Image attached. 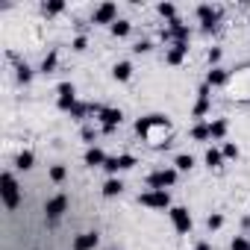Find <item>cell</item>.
<instances>
[{
  "label": "cell",
  "instance_id": "obj_19",
  "mask_svg": "<svg viewBox=\"0 0 250 250\" xmlns=\"http://www.w3.org/2000/svg\"><path fill=\"white\" fill-rule=\"evenodd\" d=\"M112 77H115L118 83H127V80L133 77V62H118V65L112 68Z\"/></svg>",
  "mask_w": 250,
  "mask_h": 250
},
{
  "label": "cell",
  "instance_id": "obj_31",
  "mask_svg": "<svg viewBox=\"0 0 250 250\" xmlns=\"http://www.w3.org/2000/svg\"><path fill=\"white\" fill-rule=\"evenodd\" d=\"M206 227H209V232L221 229V227H224V215H221V212H212V215L206 218Z\"/></svg>",
  "mask_w": 250,
  "mask_h": 250
},
{
  "label": "cell",
  "instance_id": "obj_26",
  "mask_svg": "<svg viewBox=\"0 0 250 250\" xmlns=\"http://www.w3.org/2000/svg\"><path fill=\"white\" fill-rule=\"evenodd\" d=\"M191 139H194V142H209V139H212L209 124H194V127H191Z\"/></svg>",
  "mask_w": 250,
  "mask_h": 250
},
{
  "label": "cell",
  "instance_id": "obj_39",
  "mask_svg": "<svg viewBox=\"0 0 250 250\" xmlns=\"http://www.w3.org/2000/svg\"><path fill=\"white\" fill-rule=\"evenodd\" d=\"M241 229H250V215H244V218H241Z\"/></svg>",
  "mask_w": 250,
  "mask_h": 250
},
{
  "label": "cell",
  "instance_id": "obj_23",
  "mask_svg": "<svg viewBox=\"0 0 250 250\" xmlns=\"http://www.w3.org/2000/svg\"><path fill=\"white\" fill-rule=\"evenodd\" d=\"M33 165H36V153H33V150L18 153V159H15V168H18V171H30Z\"/></svg>",
  "mask_w": 250,
  "mask_h": 250
},
{
  "label": "cell",
  "instance_id": "obj_40",
  "mask_svg": "<svg viewBox=\"0 0 250 250\" xmlns=\"http://www.w3.org/2000/svg\"><path fill=\"white\" fill-rule=\"evenodd\" d=\"M194 250H212V244H209V241H200V244H197Z\"/></svg>",
  "mask_w": 250,
  "mask_h": 250
},
{
  "label": "cell",
  "instance_id": "obj_34",
  "mask_svg": "<svg viewBox=\"0 0 250 250\" xmlns=\"http://www.w3.org/2000/svg\"><path fill=\"white\" fill-rule=\"evenodd\" d=\"M221 153H224V159H238V147H235L232 142H229V145H224V147H221Z\"/></svg>",
  "mask_w": 250,
  "mask_h": 250
},
{
  "label": "cell",
  "instance_id": "obj_24",
  "mask_svg": "<svg viewBox=\"0 0 250 250\" xmlns=\"http://www.w3.org/2000/svg\"><path fill=\"white\" fill-rule=\"evenodd\" d=\"M174 168L177 171H191L194 168V156L191 153H177L174 156Z\"/></svg>",
  "mask_w": 250,
  "mask_h": 250
},
{
  "label": "cell",
  "instance_id": "obj_13",
  "mask_svg": "<svg viewBox=\"0 0 250 250\" xmlns=\"http://www.w3.org/2000/svg\"><path fill=\"white\" fill-rule=\"evenodd\" d=\"M188 56V42H174L168 50H165V62L168 65H183Z\"/></svg>",
  "mask_w": 250,
  "mask_h": 250
},
{
  "label": "cell",
  "instance_id": "obj_27",
  "mask_svg": "<svg viewBox=\"0 0 250 250\" xmlns=\"http://www.w3.org/2000/svg\"><path fill=\"white\" fill-rule=\"evenodd\" d=\"M42 12L50 18V15H59V12H65V3L62 0H50V3H42Z\"/></svg>",
  "mask_w": 250,
  "mask_h": 250
},
{
  "label": "cell",
  "instance_id": "obj_2",
  "mask_svg": "<svg viewBox=\"0 0 250 250\" xmlns=\"http://www.w3.org/2000/svg\"><path fill=\"white\" fill-rule=\"evenodd\" d=\"M229 97L238 100V103H250V62L247 65H238L235 71H229Z\"/></svg>",
  "mask_w": 250,
  "mask_h": 250
},
{
  "label": "cell",
  "instance_id": "obj_36",
  "mask_svg": "<svg viewBox=\"0 0 250 250\" xmlns=\"http://www.w3.org/2000/svg\"><path fill=\"white\" fill-rule=\"evenodd\" d=\"M136 53H150L153 50V42H147V39H142V42H136V47H133Z\"/></svg>",
  "mask_w": 250,
  "mask_h": 250
},
{
  "label": "cell",
  "instance_id": "obj_35",
  "mask_svg": "<svg viewBox=\"0 0 250 250\" xmlns=\"http://www.w3.org/2000/svg\"><path fill=\"white\" fill-rule=\"evenodd\" d=\"M71 47H74V50H77V53H83V50H85V47H88V39H85V36H77V39H74V42H71Z\"/></svg>",
  "mask_w": 250,
  "mask_h": 250
},
{
  "label": "cell",
  "instance_id": "obj_37",
  "mask_svg": "<svg viewBox=\"0 0 250 250\" xmlns=\"http://www.w3.org/2000/svg\"><path fill=\"white\" fill-rule=\"evenodd\" d=\"M83 142L94 147V130H91V127H83Z\"/></svg>",
  "mask_w": 250,
  "mask_h": 250
},
{
  "label": "cell",
  "instance_id": "obj_25",
  "mask_svg": "<svg viewBox=\"0 0 250 250\" xmlns=\"http://www.w3.org/2000/svg\"><path fill=\"white\" fill-rule=\"evenodd\" d=\"M203 162H206L209 168H221V162H224V153H221L218 147H209V150H206V156H203Z\"/></svg>",
  "mask_w": 250,
  "mask_h": 250
},
{
  "label": "cell",
  "instance_id": "obj_14",
  "mask_svg": "<svg viewBox=\"0 0 250 250\" xmlns=\"http://www.w3.org/2000/svg\"><path fill=\"white\" fill-rule=\"evenodd\" d=\"M100 244V232H80L77 238H74V250H94Z\"/></svg>",
  "mask_w": 250,
  "mask_h": 250
},
{
  "label": "cell",
  "instance_id": "obj_15",
  "mask_svg": "<svg viewBox=\"0 0 250 250\" xmlns=\"http://www.w3.org/2000/svg\"><path fill=\"white\" fill-rule=\"evenodd\" d=\"M209 88H218V85H227L229 83V71H224V68H212L209 74H206V80H203Z\"/></svg>",
  "mask_w": 250,
  "mask_h": 250
},
{
  "label": "cell",
  "instance_id": "obj_28",
  "mask_svg": "<svg viewBox=\"0 0 250 250\" xmlns=\"http://www.w3.org/2000/svg\"><path fill=\"white\" fill-rule=\"evenodd\" d=\"M156 12H159V15H162L168 24L177 18V6H174V3H159V6H156Z\"/></svg>",
  "mask_w": 250,
  "mask_h": 250
},
{
  "label": "cell",
  "instance_id": "obj_30",
  "mask_svg": "<svg viewBox=\"0 0 250 250\" xmlns=\"http://www.w3.org/2000/svg\"><path fill=\"white\" fill-rule=\"evenodd\" d=\"M15 71H18V74H15V77H18V83H24V85H27V83L33 80V68H30L27 62H21V65H18Z\"/></svg>",
  "mask_w": 250,
  "mask_h": 250
},
{
  "label": "cell",
  "instance_id": "obj_22",
  "mask_svg": "<svg viewBox=\"0 0 250 250\" xmlns=\"http://www.w3.org/2000/svg\"><path fill=\"white\" fill-rule=\"evenodd\" d=\"M209 112H212V97H197V103H194L191 115H194V118H206Z\"/></svg>",
  "mask_w": 250,
  "mask_h": 250
},
{
  "label": "cell",
  "instance_id": "obj_21",
  "mask_svg": "<svg viewBox=\"0 0 250 250\" xmlns=\"http://www.w3.org/2000/svg\"><path fill=\"white\" fill-rule=\"evenodd\" d=\"M56 68H59V53H56V50H50V53L42 59V68H39V71H42V74H53Z\"/></svg>",
  "mask_w": 250,
  "mask_h": 250
},
{
  "label": "cell",
  "instance_id": "obj_6",
  "mask_svg": "<svg viewBox=\"0 0 250 250\" xmlns=\"http://www.w3.org/2000/svg\"><path fill=\"white\" fill-rule=\"evenodd\" d=\"M139 203L147 206V209H171V194L168 191H142L139 194Z\"/></svg>",
  "mask_w": 250,
  "mask_h": 250
},
{
  "label": "cell",
  "instance_id": "obj_38",
  "mask_svg": "<svg viewBox=\"0 0 250 250\" xmlns=\"http://www.w3.org/2000/svg\"><path fill=\"white\" fill-rule=\"evenodd\" d=\"M197 97H212V88H209V85H206V83H203V85H200V88H197Z\"/></svg>",
  "mask_w": 250,
  "mask_h": 250
},
{
  "label": "cell",
  "instance_id": "obj_9",
  "mask_svg": "<svg viewBox=\"0 0 250 250\" xmlns=\"http://www.w3.org/2000/svg\"><path fill=\"white\" fill-rule=\"evenodd\" d=\"M56 94H59L56 103H59L62 112H71V109L77 106V85H74V83H59V85H56Z\"/></svg>",
  "mask_w": 250,
  "mask_h": 250
},
{
  "label": "cell",
  "instance_id": "obj_12",
  "mask_svg": "<svg viewBox=\"0 0 250 250\" xmlns=\"http://www.w3.org/2000/svg\"><path fill=\"white\" fill-rule=\"evenodd\" d=\"M91 21H94V24H109V27H112V24L118 21V6H115V3H100V6L94 9V18H91Z\"/></svg>",
  "mask_w": 250,
  "mask_h": 250
},
{
  "label": "cell",
  "instance_id": "obj_29",
  "mask_svg": "<svg viewBox=\"0 0 250 250\" xmlns=\"http://www.w3.org/2000/svg\"><path fill=\"white\" fill-rule=\"evenodd\" d=\"M47 177H50V183H65V177H68V168H65V165H53V168L47 171Z\"/></svg>",
  "mask_w": 250,
  "mask_h": 250
},
{
  "label": "cell",
  "instance_id": "obj_1",
  "mask_svg": "<svg viewBox=\"0 0 250 250\" xmlns=\"http://www.w3.org/2000/svg\"><path fill=\"white\" fill-rule=\"evenodd\" d=\"M136 133L147 142V147L159 150V147H168V145H171L174 124H171L165 115H147V118H139V121H136Z\"/></svg>",
  "mask_w": 250,
  "mask_h": 250
},
{
  "label": "cell",
  "instance_id": "obj_8",
  "mask_svg": "<svg viewBox=\"0 0 250 250\" xmlns=\"http://www.w3.org/2000/svg\"><path fill=\"white\" fill-rule=\"evenodd\" d=\"M97 121H100V130H103L106 136H112V133L121 127L124 112H121V109H106V106H103V112H100V118H97Z\"/></svg>",
  "mask_w": 250,
  "mask_h": 250
},
{
  "label": "cell",
  "instance_id": "obj_20",
  "mask_svg": "<svg viewBox=\"0 0 250 250\" xmlns=\"http://www.w3.org/2000/svg\"><path fill=\"white\" fill-rule=\"evenodd\" d=\"M227 130H229V127H227V121H224V118H215V121L209 124V133H212L215 142H218V139H227Z\"/></svg>",
  "mask_w": 250,
  "mask_h": 250
},
{
  "label": "cell",
  "instance_id": "obj_17",
  "mask_svg": "<svg viewBox=\"0 0 250 250\" xmlns=\"http://www.w3.org/2000/svg\"><path fill=\"white\" fill-rule=\"evenodd\" d=\"M121 191H124V183H121L118 177H109V180L103 183V188H100V194H103V197H118Z\"/></svg>",
  "mask_w": 250,
  "mask_h": 250
},
{
  "label": "cell",
  "instance_id": "obj_18",
  "mask_svg": "<svg viewBox=\"0 0 250 250\" xmlns=\"http://www.w3.org/2000/svg\"><path fill=\"white\" fill-rule=\"evenodd\" d=\"M130 30H133V24H130L127 18H118V21L109 27V33H112L115 39H127V36H130Z\"/></svg>",
  "mask_w": 250,
  "mask_h": 250
},
{
  "label": "cell",
  "instance_id": "obj_10",
  "mask_svg": "<svg viewBox=\"0 0 250 250\" xmlns=\"http://www.w3.org/2000/svg\"><path fill=\"white\" fill-rule=\"evenodd\" d=\"M65 212H68V194H56V197H50V200L44 203V215H47L50 224H56Z\"/></svg>",
  "mask_w": 250,
  "mask_h": 250
},
{
  "label": "cell",
  "instance_id": "obj_5",
  "mask_svg": "<svg viewBox=\"0 0 250 250\" xmlns=\"http://www.w3.org/2000/svg\"><path fill=\"white\" fill-rule=\"evenodd\" d=\"M168 215H171V224H174V229H177L180 235H188V232H191L194 221H191V212H188L186 206H171Z\"/></svg>",
  "mask_w": 250,
  "mask_h": 250
},
{
  "label": "cell",
  "instance_id": "obj_16",
  "mask_svg": "<svg viewBox=\"0 0 250 250\" xmlns=\"http://www.w3.org/2000/svg\"><path fill=\"white\" fill-rule=\"evenodd\" d=\"M106 159H109V156H106L100 147H88V150H85V165H88V168H103Z\"/></svg>",
  "mask_w": 250,
  "mask_h": 250
},
{
  "label": "cell",
  "instance_id": "obj_4",
  "mask_svg": "<svg viewBox=\"0 0 250 250\" xmlns=\"http://www.w3.org/2000/svg\"><path fill=\"white\" fill-rule=\"evenodd\" d=\"M177 177H180V171L177 168H159V171H153V174H147V188L150 191H168L171 186H177Z\"/></svg>",
  "mask_w": 250,
  "mask_h": 250
},
{
  "label": "cell",
  "instance_id": "obj_11",
  "mask_svg": "<svg viewBox=\"0 0 250 250\" xmlns=\"http://www.w3.org/2000/svg\"><path fill=\"white\" fill-rule=\"evenodd\" d=\"M133 165H136V156H133V153H121V156H109L106 165H103V171L115 177L118 171H130Z\"/></svg>",
  "mask_w": 250,
  "mask_h": 250
},
{
  "label": "cell",
  "instance_id": "obj_7",
  "mask_svg": "<svg viewBox=\"0 0 250 250\" xmlns=\"http://www.w3.org/2000/svg\"><path fill=\"white\" fill-rule=\"evenodd\" d=\"M197 18H200V24H203V33H215V30H218V21H221V9L203 3V6H197Z\"/></svg>",
  "mask_w": 250,
  "mask_h": 250
},
{
  "label": "cell",
  "instance_id": "obj_33",
  "mask_svg": "<svg viewBox=\"0 0 250 250\" xmlns=\"http://www.w3.org/2000/svg\"><path fill=\"white\" fill-rule=\"evenodd\" d=\"M221 56H224V50H221V47H209V53H206V59H209V65H212V68H218Z\"/></svg>",
  "mask_w": 250,
  "mask_h": 250
},
{
  "label": "cell",
  "instance_id": "obj_32",
  "mask_svg": "<svg viewBox=\"0 0 250 250\" xmlns=\"http://www.w3.org/2000/svg\"><path fill=\"white\" fill-rule=\"evenodd\" d=\"M229 250H250V238L247 235H235L229 241Z\"/></svg>",
  "mask_w": 250,
  "mask_h": 250
},
{
  "label": "cell",
  "instance_id": "obj_3",
  "mask_svg": "<svg viewBox=\"0 0 250 250\" xmlns=\"http://www.w3.org/2000/svg\"><path fill=\"white\" fill-rule=\"evenodd\" d=\"M0 194H3V206H6L9 212L18 209V203H21V188H18V180H15L12 171H6L3 177H0Z\"/></svg>",
  "mask_w": 250,
  "mask_h": 250
}]
</instances>
